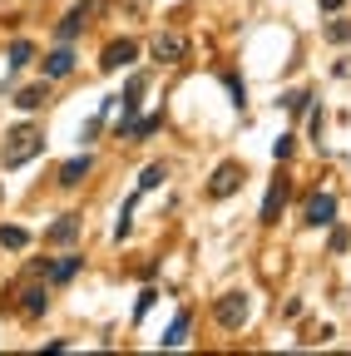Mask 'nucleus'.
I'll return each instance as SVG.
<instances>
[{
	"instance_id": "25",
	"label": "nucleus",
	"mask_w": 351,
	"mask_h": 356,
	"mask_svg": "<svg viewBox=\"0 0 351 356\" xmlns=\"http://www.w3.org/2000/svg\"><path fill=\"white\" fill-rule=\"evenodd\" d=\"M228 89H233V104H238V109H243V104H247V89H243V84H238V74H228Z\"/></svg>"
},
{
	"instance_id": "13",
	"label": "nucleus",
	"mask_w": 351,
	"mask_h": 356,
	"mask_svg": "<svg viewBox=\"0 0 351 356\" xmlns=\"http://www.w3.org/2000/svg\"><path fill=\"white\" fill-rule=\"evenodd\" d=\"M50 307V287H25L20 292V317H40Z\"/></svg>"
},
{
	"instance_id": "14",
	"label": "nucleus",
	"mask_w": 351,
	"mask_h": 356,
	"mask_svg": "<svg viewBox=\"0 0 351 356\" xmlns=\"http://www.w3.org/2000/svg\"><path fill=\"white\" fill-rule=\"evenodd\" d=\"M79 267H84V257H79V252H70V257L50 262V273H45V277H50V282H70V277L79 273Z\"/></svg>"
},
{
	"instance_id": "20",
	"label": "nucleus",
	"mask_w": 351,
	"mask_h": 356,
	"mask_svg": "<svg viewBox=\"0 0 351 356\" xmlns=\"http://www.w3.org/2000/svg\"><path fill=\"white\" fill-rule=\"evenodd\" d=\"M282 109L287 114H307L312 109V95H307V89H292V95H282Z\"/></svg>"
},
{
	"instance_id": "22",
	"label": "nucleus",
	"mask_w": 351,
	"mask_h": 356,
	"mask_svg": "<svg viewBox=\"0 0 351 356\" xmlns=\"http://www.w3.org/2000/svg\"><path fill=\"white\" fill-rule=\"evenodd\" d=\"M154 302H158V292L149 287V292H139V307H134V322H144L149 312H154Z\"/></svg>"
},
{
	"instance_id": "5",
	"label": "nucleus",
	"mask_w": 351,
	"mask_h": 356,
	"mask_svg": "<svg viewBox=\"0 0 351 356\" xmlns=\"http://www.w3.org/2000/svg\"><path fill=\"white\" fill-rule=\"evenodd\" d=\"M287 178H272V188H268V198H262V213H257V222L262 228H272V222L282 218V208H287Z\"/></svg>"
},
{
	"instance_id": "2",
	"label": "nucleus",
	"mask_w": 351,
	"mask_h": 356,
	"mask_svg": "<svg viewBox=\"0 0 351 356\" xmlns=\"http://www.w3.org/2000/svg\"><path fill=\"white\" fill-rule=\"evenodd\" d=\"M213 317H218V327H223V332H238V327L252 317V297H247V292H223V297L213 302Z\"/></svg>"
},
{
	"instance_id": "7",
	"label": "nucleus",
	"mask_w": 351,
	"mask_h": 356,
	"mask_svg": "<svg viewBox=\"0 0 351 356\" xmlns=\"http://www.w3.org/2000/svg\"><path fill=\"white\" fill-rule=\"evenodd\" d=\"M183 55H188V40H183L179 30H168V35L154 40V60H158V65H179Z\"/></svg>"
},
{
	"instance_id": "23",
	"label": "nucleus",
	"mask_w": 351,
	"mask_h": 356,
	"mask_svg": "<svg viewBox=\"0 0 351 356\" xmlns=\"http://www.w3.org/2000/svg\"><path fill=\"white\" fill-rule=\"evenodd\" d=\"M327 248H332V252H346V248H351V233H346V228H332V243H327Z\"/></svg>"
},
{
	"instance_id": "15",
	"label": "nucleus",
	"mask_w": 351,
	"mask_h": 356,
	"mask_svg": "<svg viewBox=\"0 0 351 356\" xmlns=\"http://www.w3.org/2000/svg\"><path fill=\"white\" fill-rule=\"evenodd\" d=\"M30 60H35V44H30V40H10V50H6V65H10V74H15V70H25Z\"/></svg>"
},
{
	"instance_id": "19",
	"label": "nucleus",
	"mask_w": 351,
	"mask_h": 356,
	"mask_svg": "<svg viewBox=\"0 0 351 356\" xmlns=\"http://www.w3.org/2000/svg\"><path fill=\"white\" fill-rule=\"evenodd\" d=\"M322 35H327L332 44H351V20H327Z\"/></svg>"
},
{
	"instance_id": "18",
	"label": "nucleus",
	"mask_w": 351,
	"mask_h": 356,
	"mask_svg": "<svg viewBox=\"0 0 351 356\" xmlns=\"http://www.w3.org/2000/svg\"><path fill=\"white\" fill-rule=\"evenodd\" d=\"M129 233H134V198H129V203L119 208V222H114V243H124Z\"/></svg>"
},
{
	"instance_id": "6",
	"label": "nucleus",
	"mask_w": 351,
	"mask_h": 356,
	"mask_svg": "<svg viewBox=\"0 0 351 356\" xmlns=\"http://www.w3.org/2000/svg\"><path fill=\"white\" fill-rule=\"evenodd\" d=\"M134 60H139V44H134V40H114V44H104V60H99V70H104V74H114V70L134 65Z\"/></svg>"
},
{
	"instance_id": "11",
	"label": "nucleus",
	"mask_w": 351,
	"mask_h": 356,
	"mask_svg": "<svg viewBox=\"0 0 351 356\" xmlns=\"http://www.w3.org/2000/svg\"><path fill=\"white\" fill-rule=\"evenodd\" d=\"M15 104H20L25 114H35V109H45V104H50V79H40V84H25L20 95H15Z\"/></svg>"
},
{
	"instance_id": "4",
	"label": "nucleus",
	"mask_w": 351,
	"mask_h": 356,
	"mask_svg": "<svg viewBox=\"0 0 351 356\" xmlns=\"http://www.w3.org/2000/svg\"><path fill=\"white\" fill-rule=\"evenodd\" d=\"M95 10H99V6H95V0H84V6H74V10H70V15H65V20L55 25V35H60V44H70V40H79V30H84V25H90V20H95Z\"/></svg>"
},
{
	"instance_id": "24",
	"label": "nucleus",
	"mask_w": 351,
	"mask_h": 356,
	"mask_svg": "<svg viewBox=\"0 0 351 356\" xmlns=\"http://www.w3.org/2000/svg\"><path fill=\"white\" fill-rule=\"evenodd\" d=\"M272 159H277V163H282V159H292V134H282V139L272 144Z\"/></svg>"
},
{
	"instance_id": "16",
	"label": "nucleus",
	"mask_w": 351,
	"mask_h": 356,
	"mask_svg": "<svg viewBox=\"0 0 351 356\" xmlns=\"http://www.w3.org/2000/svg\"><path fill=\"white\" fill-rule=\"evenodd\" d=\"M0 248L25 252V248H30V233H25V228H15V222H0Z\"/></svg>"
},
{
	"instance_id": "26",
	"label": "nucleus",
	"mask_w": 351,
	"mask_h": 356,
	"mask_svg": "<svg viewBox=\"0 0 351 356\" xmlns=\"http://www.w3.org/2000/svg\"><path fill=\"white\" fill-rule=\"evenodd\" d=\"M322 129H327V114H322V109H312V134H317V144H322Z\"/></svg>"
},
{
	"instance_id": "8",
	"label": "nucleus",
	"mask_w": 351,
	"mask_h": 356,
	"mask_svg": "<svg viewBox=\"0 0 351 356\" xmlns=\"http://www.w3.org/2000/svg\"><path fill=\"white\" fill-rule=\"evenodd\" d=\"M332 222H336V198L317 193L312 203H307V228H332Z\"/></svg>"
},
{
	"instance_id": "1",
	"label": "nucleus",
	"mask_w": 351,
	"mask_h": 356,
	"mask_svg": "<svg viewBox=\"0 0 351 356\" xmlns=\"http://www.w3.org/2000/svg\"><path fill=\"white\" fill-rule=\"evenodd\" d=\"M45 154V129L35 124H15L6 129V144H0V168H25L30 159Z\"/></svg>"
},
{
	"instance_id": "9",
	"label": "nucleus",
	"mask_w": 351,
	"mask_h": 356,
	"mask_svg": "<svg viewBox=\"0 0 351 356\" xmlns=\"http://www.w3.org/2000/svg\"><path fill=\"white\" fill-rule=\"evenodd\" d=\"M90 173H95V159H90V154H74V159L60 168V188H79Z\"/></svg>"
},
{
	"instance_id": "27",
	"label": "nucleus",
	"mask_w": 351,
	"mask_h": 356,
	"mask_svg": "<svg viewBox=\"0 0 351 356\" xmlns=\"http://www.w3.org/2000/svg\"><path fill=\"white\" fill-rule=\"evenodd\" d=\"M341 6H346V0H322V10H327V15H332V10H341Z\"/></svg>"
},
{
	"instance_id": "3",
	"label": "nucleus",
	"mask_w": 351,
	"mask_h": 356,
	"mask_svg": "<svg viewBox=\"0 0 351 356\" xmlns=\"http://www.w3.org/2000/svg\"><path fill=\"white\" fill-rule=\"evenodd\" d=\"M243 178H247V168H243V163H218L213 184H208V198H233V193L243 188Z\"/></svg>"
},
{
	"instance_id": "12",
	"label": "nucleus",
	"mask_w": 351,
	"mask_h": 356,
	"mask_svg": "<svg viewBox=\"0 0 351 356\" xmlns=\"http://www.w3.org/2000/svg\"><path fill=\"white\" fill-rule=\"evenodd\" d=\"M65 74H74V50L70 44H60V50L45 55V79H65Z\"/></svg>"
},
{
	"instance_id": "10",
	"label": "nucleus",
	"mask_w": 351,
	"mask_h": 356,
	"mask_svg": "<svg viewBox=\"0 0 351 356\" xmlns=\"http://www.w3.org/2000/svg\"><path fill=\"white\" fill-rule=\"evenodd\" d=\"M79 228H84L79 213H60V222H50V228H45V243H74Z\"/></svg>"
},
{
	"instance_id": "21",
	"label": "nucleus",
	"mask_w": 351,
	"mask_h": 356,
	"mask_svg": "<svg viewBox=\"0 0 351 356\" xmlns=\"http://www.w3.org/2000/svg\"><path fill=\"white\" fill-rule=\"evenodd\" d=\"M163 178H168V168H163V163H149V168H144V178H139V193H154Z\"/></svg>"
},
{
	"instance_id": "17",
	"label": "nucleus",
	"mask_w": 351,
	"mask_h": 356,
	"mask_svg": "<svg viewBox=\"0 0 351 356\" xmlns=\"http://www.w3.org/2000/svg\"><path fill=\"white\" fill-rule=\"evenodd\" d=\"M188 327H193V317H188V312H179V317H173V327H168V337H163V346H168V351L183 346V341H188Z\"/></svg>"
}]
</instances>
